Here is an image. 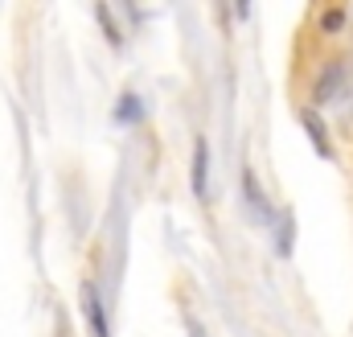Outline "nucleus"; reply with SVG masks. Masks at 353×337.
Masks as SVG:
<instances>
[{
	"instance_id": "f257e3e1",
	"label": "nucleus",
	"mask_w": 353,
	"mask_h": 337,
	"mask_svg": "<svg viewBox=\"0 0 353 337\" xmlns=\"http://www.w3.org/2000/svg\"><path fill=\"white\" fill-rule=\"evenodd\" d=\"M193 189L205 193V140H197V161H193Z\"/></svg>"
}]
</instances>
